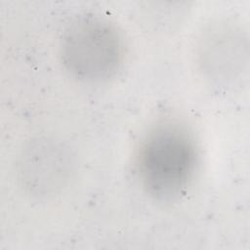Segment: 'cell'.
Wrapping results in <instances>:
<instances>
[{
	"label": "cell",
	"instance_id": "cell-1",
	"mask_svg": "<svg viewBox=\"0 0 250 250\" xmlns=\"http://www.w3.org/2000/svg\"><path fill=\"white\" fill-rule=\"evenodd\" d=\"M192 133L176 121L153 125L142 138L136 167L145 190L162 201L174 200L190 186L197 166Z\"/></svg>",
	"mask_w": 250,
	"mask_h": 250
},
{
	"label": "cell",
	"instance_id": "cell-2",
	"mask_svg": "<svg viewBox=\"0 0 250 250\" xmlns=\"http://www.w3.org/2000/svg\"><path fill=\"white\" fill-rule=\"evenodd\" d=\"M59 53L64 68L73 77L102 82L114 76L121 67L125 44L120 31L109 20L84 14L64 27Z\"/></svg>",
	"mask_w": 250,
	"mask_h": 250
},
{
	"label": "cell",
	"instance_id": "cell-3",
	"mask_svg": "<svg viewBox=\"0 0 250 250\" xmlns=\"http://www.w3.org/2000/svg\"><path fill=\"white\" fill-rule=\"evenodd\" d=\"M75 172V159L67 146L50 137L27 141L16 161V175L24 192L48 197L62 191Z\"/></svg>",
	"mask_w": 250,
	"mask_h": 250
},
{
	"label": "cell",
	"instance_id": "cell-4",
	"mask_svg": "<svg viewBox=\"0 0 250 250\" xmlns=\"http://www.w3.org/2000/svg\"><path fill=\"white\" fill-rule=\"evenodd\" d=\"M196 61L202 75L213 85L228 87L242 78L248 63V37L230 21L208 24L196 45Z\"/></svg>",
	"mask_w": 250,
	"mask_h": 250
}]
</instances>
